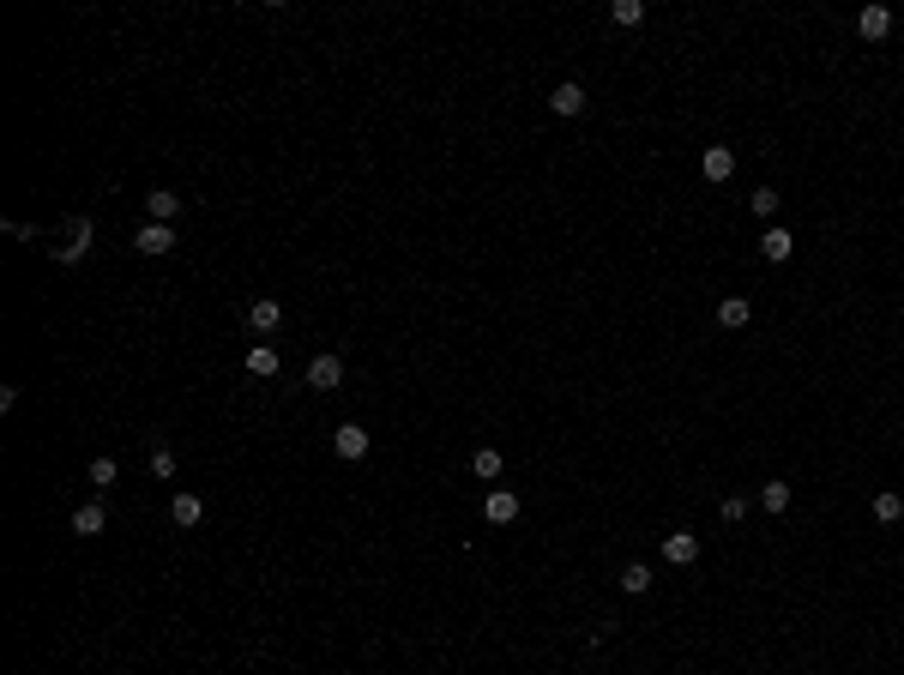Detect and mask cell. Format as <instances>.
Wrapping results in <instances>:
<instances>
[{
	"label": "cell",
	"instance_id": "cell-8",
	"mask_svg": "<svg viewBox=\"0 0 904 675\" xmlns=\"http://www.w3.org/2000/svg\"><path fill=\"white\" fill-rule=\"evenodd\" d=\"M145 211H151V224H176V218H181V193H169V187H151V193H145Z\"/></svg>",
	"mask_w": 904,
	"mask_h": 675
},
{
	"label": "cell",
	"instance_id": "cell-7",
	"mask_svg": "<svg viewBox=\"0 0 904 675\" xmlns=\"http://www.w3.org/2000/svg\"><path fill=\"white\" fill-rule=\"evenodd\" d=\"M482 519H489V525H513V519H519V495H513V489H495V495L482 500Z\"/></svg>",
	"mask_w": 904,
	"mask_h": 675
},
{
	"label": "cell",
	"instance_id": "cell-15",
	"mask_svg": "<svg viewBox=\"0 0 904 675\" xmlns=\"http://www.w3.org/2000/svg\"><path fill=\"white\" fill-rule=\"evenodd\" d=\"M748 320H753V308H748L742 296H724V301H718V325H724V332H742Z\"/></svg>",
	"mask_w": 904,
	"mask_h": 675
},
{
	"label": "cell",
	"instance_id": "cell-18",
	"mask_svg": "<svg viewBox=\"0 0 904 675\" xmlns=\"http://www.w3.org/2000/svg\"><path fill=\"white\" fill-rule=\"evenodd\" d=\"M248 375H259V380L277 375V350H272V344H253V350H248Z\"/></svg>",
	"mask_w": 904,
	"mask_h": 675
},
{
	"label": "cell",
	"instance_id": "cell-13",
	"mask_svg": "<svg viewBox=\"0 0 904 675\" xmlns=\"http://www.w3.org/2000/svg\"><path fill=\"white\" fill-rule=\"evenodd\" d=\"M103 525H109L103 500H85V506H73V531H78V537H103Z\"/></svg>",
	"mask_w": 904,
	"mask_h": 675
},
{
	"label": "cell",
	"instance_id": "cell-20",
	"mask_svg": "<svg viewBox=\"0 0 904 675\" xmlns=\"http://www.w3.org/2000/svg\"><path fill=\"white\" fill-rule=\"evenodd\" d=\"M875 519H880V525H899V519H904V495H892V489L875 495Z\"/></svg>",
	"mask_w": 904,
	"mask_h": 675
},
{
	"label": "cell",
	"instance_id": "cell-6",
	"mask_svg": "<svg viewBox=\"0 0 904 675\" xmlns=\"http://www.w3.org/2000/svg\"><path fill=\"white\" fill-rule=\"evenodd\" d=\"M332 447H338V458H350V465H356V458H368V428L344 423L338 434H332Z\"/></svg>",
	"mask_w": 904,
	"mask_h": 675
},
{
	"label": "cell",
	"instance_id": "cell-9",
	"mask_svg": "<svg viewBox=\"0 0 904 675\" xmlns=\"http://www.w3.org/2000/svg\"><path fill=\"white\" fill-rule=\"evenodd\" d=\"M549 109H555V115H567V121H573V115H585V85H573V78H567V85H555V91H549Z\"/></svg>",
	"mask_w": 904,
	"mask_h": 675
},
{
	"label": "cell",
	"instance_id": "cell-21",
	"mask_svg": "<svg viewBox=\"0 0 904 675\" xmlns=\"http://www.w3.org/2000/svg\"><path fill=\"white\" fill-rule=\"evenodd\" d=\"M639 19H645V6H639V0H615V6H609V25H621V30H633Z\"/></svg>",
	"mask_w": 904,
	"mask_h": 675
},
{
	"label": "cell",
	"instance_id": "cell-5",
	"mask_svg": "<svg viewBox=\"0 0 904 675\" xmlns=\"http://www.w3.org/2000/svg\"><path fill=\"white\" fill-rule=\"evenodd\" d=\"M700 176L711 181V187H718V181H729V176H736V151H729V145H705V157H700Z\"/></svg>",
	"mask_w": 904,
	"mask_h": 675
},
{
	"label": "cell",
	"instance_id": "cell-19",
	"mask_svg": "<svg viewBox=\"0 0 904 675\" xmlns=\"http://www.w3.org/2000/svg\"><path fill=\"white\" fill-rule=\"evenodd\" d=\"M471 471H477L482 482H495V476H501V452H495V447H477V452H471Z\"/></svg>",
	"mask_w": 904,
	"mask_h": 675
},
{
	"label": "cell",
	"instance_id": "cell-14",
	"mask_svg": "<svg viewBox=\"0 0 904 675\" xmlns=\"http://www.w3.org/2000/svg\"><path fill=\"white\" fill-rule=\"evenodd\" d=\"M169 519H176L181 531H193V525L205 519V500H200V495H176V500H169Z\"/></svg>",
	"mask_w": 904,
	"mask_h": 675
},
{
	"label": "cell",
	"instance_id": "cell-10",
	"mask_svg": "<svg viewBox=\"0 0 904 675\" xmlns=\"http://www.w3.org/2000/svg\"><path fill=\"white\" fill-rule=\"evenodd\" d=\"M760 253H766L772 266H784V259L796 253V235H790V229H784V224H772V229H766V235H760Z\"/></svg>",
	"mask_w": 904,
	"mask_h": 675
},
{
	"label": "cell",
	"instance_id": "cell-22",
	"mask_svg": "<svg viewBox=\"0 0 904 675\" xmlns=\"http://www.w3.org/2000/svg\"><path fill=\"white\" fill-rule=\"evenodd\" d=\"M115 476H121L115 458H91V489H115Z\"/></svg>",
	"mask_w": 904,
	"mask_h": 675
},
{
	"label": "cell",
	"instance_id": "cell-1",
	"mask_svg": "<svg viewBox=\"0 0 904 675\" xmlns=\"http://www.w3.org/2000/svg\"><path fill=\"white\" fill-rule=\"evenodd\" d=\"M91 242H97V229L85 224V218H73V224H67V242L54 248V259H61V266H78V259L91 253Z\"/></svg>",
	"mask_w": 904,
	"mask_h": 675
},
{
	"label": "cell",
	"instance_id": "cell-17",
	"mask_svg": "<svg viewBox=\"0 0 904 675\" xmlns=\"http://www.w3.org/2000/svg\"><path fill=\"white\" fill-rule=\"evenodd\" d=\"M760 506L778 519V513H790V482H760Z\"/></svg>",
	"mask_w": 904,
	"mask_h": 675
},
{
	"label": "cell",
	"instance_id": "cell-16",
	"mask_svg": "<svg viewBox=\"0 0 904 675\" xmlns=\"http://www.w3.org/2000/svg\"><path fill=\"white\" fill-rule=\"evenodd\" d=\"M621 591H628V597H645V591H652V567H645V561H628V567H621Z\"/></svg>",
	"mask_w": 904,
	"mask_h": 675
},
{
	"label": "cell",
	"instance_id": "cell-3",
	"mask_svg": "<svg viewBox=\"0 0 904 675\" xmlns=\"http://www.w3.org/2000/svg\"><path fill=\"white\" fill-rule=\"evenodd\" d=\"M663 561H670V567H694V561H700V537H694V531H670V537H663Z\"/></svg>",
	"mask_w": 904,
	"mask_h": 675
},
{
	"label": "cell",
	"instance_id": "cell-2",
	"mask_svg": "<svg viewBox=\"0 0 904 675\" xmlns=\"http://www.w3.org/2000/svg\"><path fill=\"white\" fill-rule=\"evenodd\" d=\"M308 386H314V392H338V386H344V356H314V362H308Z\"/></svg>",
	"mask_w": 904,
	"mask_h": 675
},
{
	"label": "cell",
	"instance_id": "cell-11",
	"mask_svg": "<svg viewBox=\"0 0 904 675\" xmlns=\"http://www.w3.org/2000/svg\"><path fill=\"white\" fill-rule=\"evenodd\" d=\"M248 325H253V332H277V325H284V301H277V296H259V301L248 308Z\"/></svg>",
	"mask_w": 904,
	"mask_h": 675
},
{
	"label": "cell",
	"instance_id": "cell-12",
	"mask_svg": "<svg viewBox=\"0 0 904 675\" xmlns=\"http://www.w3.org/2000/svg\"><path fill=\"white\" fill-rule=\"evenodd\" d=\"M886 30H892V12H886V6H862V12H856V37H868V43H880Z\"/></svg>",
	"mask_w": 904,
	"mask_h": 675
},
{
	"label": "cell",
	"instance_id": "cell-4",
	"mask_svg": "<svg viewBox=\"0 0 904 675\" xmlns=\"http://www.w3.org/2000/svg\"><path fill=\"white\" fill-rule=\"evenodd\" d=\"M176 242H181V235H176V224H145L139 235H133V248H139V253H151V259H157V253H169Z\"/></svg>",
	"mask_w": 904,
	"mask_h": 675
},
{
	"label": "cell",
	"instance_id": "cell-25",
	"mask_svg": "<svg viewBox=\"0 0 904 675\" xmlns=\"http://www.w3.org/2000/svg\"><path fill=\"white\" fill-rule=\"evenodd\" d=\"M748 519V495H729L724 500V525H742Z\"/></svg>",
	"mask_w": 904,
	"mask_h": 675
},
{
	"label": "cell",
	"instance_id": "cell-24",
	"mask_svg": "<svg viewBox=\"0 0 904 675\" xmlns=\"http://www.w3.org/2000/svg\"><path fill=\"white\" fill-rule=\"evenodd\" d=\"M748 211H753V218H772V211H778V193H772V187L748 193Z\"/></svg>",
	"mask_w": 904,
	"mask_h": 675
},
{
	"label": "cell",
	"instance_id": "cell-23",
	"mask_svg": "<svg viewBox=\"0 0 904 675\" xmlns=\"http://www.w3.org/2000/svg\"><path fill=\"white\" fill-rule=\"evenodd\" d=\"M151 476H163V482L176 476V452L169 447H151Z\"/></svg>",
	"mask_w": 904,
	"mask_h": 675
}]
</instances>
